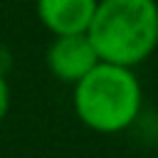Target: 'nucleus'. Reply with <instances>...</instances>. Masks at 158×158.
Here are the masks:
<instances>
[{
    "mask_svg": "<svg viewBox=\"0 0 158 158\" xmlns=\"http://www.w3.org/2000/svg\"><path fill=\"white\" fill-rule=\"evenodd\" d=\"M99 0H37V15L44 27L57 35L86 32Z\"/></svg>",
    "mask_w": 158,
    "mask_h": 158,
    "instance_id": "obj_4",
    "label": "nucleus"
},
{
    "mask_svg": "<svg viewBox=\"0 0 158 158\" xmlns=\"http://www.w3.org/2000/svg\"><path fill=\"white\" fill-rule=\"evenodd\" d=\"M7 109H10V89H7V81H5V77L0 74V121L5 118Z\"/></svg>",
    "mask_w": 158,
    "mask_h": 158,
    "instance_id": "obj_5",
    "label": "nucleus"
},
{
    "mask_svg": "<svg viewBox=\"0 0 158 158\" xmlns=\"http://www.w3.org/2000/svg\"><path fill=\"white\" fill-rule=\"evenodd\" d=\"M74 111L91 131L118 133L141 111V84L131 67L99 62L74 86Z\"/></svg>",
    "mask_w": 158,
    "mask_h": 158,
    "instance_id": "obj_2",
    "label": "nucleus"
},
{
    "mask_svg": "<svg viewBox=\"0 0 158 158\" xmlns=\"http://www.w3.org/2000/svg\"><path fill=\"white\" fill-rule=\"evenodd\" d=\"M101 62L136 67L158 47L156 0H99L86 27Z\"/></svg>",
    "mask_w": 158,
    "mask_h": 158,
    "instance_id": "obj_1",
    "label": "nucleus"
},
{
    "mask_svg": "<svg viewBox=\"0 0 158 158\" xmlns=\"http://www.w3.org/2000/svg\"><path fill=\"white\" fill-rule=\"evenodd\" d=\"M99 62L101 59H99L91 40L86 37V32H81V35H57L54 42L47 49V67L62 81L77 84Z\"/></svg>",
    "mask_w": 158,
    "mask_h": 158,
    "instance_id": "obj_3",
    "label": "nucleus"
}]
</instances>
